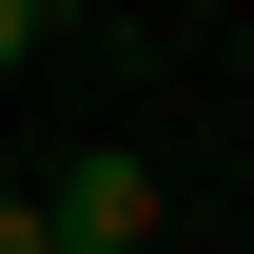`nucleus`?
Masks as SVG:
<instances>
[{
    "label": "nucleus",
    "instance_id": "obj_3",
    "mask_svg": "<svg viewBox=\"0 0 254 254\" xmlns=\"http://www.w3.org/2000/svg\"><path fill=\"white\" fill-rule=\"evenodd\" d=\"M0 254H59V235H39V195H0Z\"/></svg>",
    "mask_w": 254,
    "mask_h": 254
},
{
    "label": "nucleus",
    "instance_id": "obj_1",
    "mask_svg": "<svg viewBox=\"0 0 254 254\" xmlns=\"http://www.w3.org/2000/svg\"><path fill=\"white\" fill-rule=\"evenodd\" d=\"M39 235H59V254H137V235H157V176L98 137V157H59V176H39Z\"/></svg>",
    "mask_w": 254,
    "mask_h": 254
},
{
    "label": "nucleus",
    "instance_id": "obj_2",
    "mask_svg": "<svg viewBox=\"0 0 254 254\" xmlns=\"http://www.w3.org/2000/svg\"><path fill=\"white\" fill-rule=\"evenodd\" d=\"M20 59H39V0H0V78H20Z\"/></svg>",
    "mask_w": 254,
    "mask_h": 254
}]
</instances>
